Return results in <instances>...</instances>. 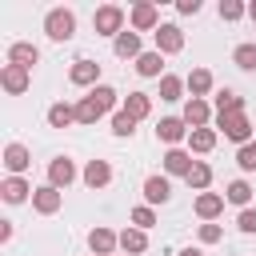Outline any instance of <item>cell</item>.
Returning a JSON list of instances; mask_svg holds the SVG:
<instances>
[{
  "label": "cell",
  "mask_w": 256,
  "mask_h": 256,
  "mask_svg": "<svg viewBox=\"0 0 256 256\" xmlns=\"http://www.w3.org/2000/svg\"><path fill=\"white\" fill-rule=\"evenodd\" d=\"M152 36H156V52H164V56H172V52L184 48V32H180V24H160Z\"/></svg>",
  "instance_id": "7c38bea8"
},
{
  "label": "cell",
  "mask_w": 256,
  "mask_h": 256,
  "mask_svg": "<svg viewBox=\"0 0 256 256\" xmlns=\"http://www.w3.org/2000/svg\"><path fill=\"white\" fill-rule=\"evenodd\" d=\"M80 180H84L92 192H100V188L112 184V164H108V160H88L84 172H80Z\"/></svg>",
  "instance_id": "8fae6325"
},
{
  "label": "cell",
  "mask_w": 256,
  "mask_h": 256,
  "mask_svg": "<svg viewBox=\"0 0 256 256\" xmlns=\"http://www.w3.org/2000/svg\"><path fill=\"white\" fill-rule=\"evenodd\" d=\"M60 204H64V192H60V188H52V184H40V188L32 192V208H36L40 216H56V212H60Z\"/></svg>",
  "instance_id": "30bf717a"
},
{
  "label": "cell",
  "mask_w": 256,
  "mask_h": 256,
  "mask_svg": "<svg viewBox=\"0 0 256 256\" xmlns=\"http://www.w3.org/2000/svg\"><path fill=\"white\" fill-rule=\"evenodd\" d=\"M184 184H188V188H192L196 196H200V192H208V184H212V164L196 160V164H192V172L184 176Z\"/></svg>",
  "instance_id": "4316f807"
},
{
  "label": "cell",
  "mask_w": 256,
  "mask_h": 256,
  "mask_svg": "<svg viewBox=\"0 0 256 256\" xmlns=\"http://www.w3.org/2000/svg\"><path fill=\"white\" fill-rule=\"evenodd\" d=\"M200 8H204L200 0H176V12H180V16H196Z\"/></svg>",
  "instance_id": "ab89813d"
},
{
  "label": "cell",
  "mask_w": 256,
  "mask_h": 256,
  "mask_svg": "<svg viewBox=\"0 0 256 256\" xmlns=\"http://www.w3.org/2000/svg\"><path fill=\"white\" fill-rule=\"evenodd\" d=\"M220 240H224L220 224H200V244H220Z\"/></svg>",
  "instance_id": "74e56055"
},
{
  "label": "cell",
  "mask_w": 256,
  "mask_h": 256,
  "mask_svg": "<svg viewBox=\"0 0 256 256\" xmlns=\"http://www.w3.org/2000/svg\"><path fill=\"white\" fill-rule=\"evenodd\" d=\"M112 52H116L120 60H140V56H144V48H140V32L124 28V32L112 40Z\"/></svg>",
  "instance_id": "e0dca14e"
},
{
  "label": "cell",
  "mask_w": 256,
  "mask_h": 256,
  "mask_svg": "<svg viewBox=\"0 0 256 256\" xmlns=\"http://www.w3.org/2000/svg\"><path fill=\"white\" fill-rule=\"evenodd\" d=\"M144 248H148V232H144V228H132V224H128V228L120 232V252H128V256H140Z\"/></svg>",
  "instance_id": "d4e9b609"
},
{
  "label": "cell",
  "mask_w": 256,
  "mask_h": 256,
  "mask_svg": "<svg viewBox=\"0 0 256 256\" xmlns=\"http://www.w3.org/2000/svg\"><path fill=\"white\" fill-rule=\"evenodd\" d=\"M136 124H140V120H132L124 108H120V112H112V136H120V140H132Z\"/></svg>",
  "instance_id": "836d02e7"
},
{
  "label": "cell",
  "mask_w": 256,
  "mask_h": 256,
  "mask_svg": "<svg viewBox=\"0 0 256 256\" xmlns=\"http://www.w3.org/2000/svg\"><path fill=\"white\" fill-rule=\"evenodd\" d=\"M188 124H184V116H164L160 124H156V140L160 144H168V148H180L184 140H188Z\"/></svg>",
  "instance_id": "5b68a950"
},
{
  "label": "cell",
  "mask_w": 256,
  "mask_h": 256,
  "mask_svg": "<svg viewBox=\"0 0 256 256\" xmlns=\"http://www.w3.org/2000/svg\"><path fill=\"white\" fill-rule=\"evenodd\" d=\"M88 96H92V100H96V104H100V112H112V108H116V104H120V92H116V88H112V84H96V88H92V92H88Z\"/></svg>",
  "instance_id": "1f68e13d"
},
{
  "label": "cell",
  "mask_w": 256,
  "mask_h": 256,
  "mask_svg": "<svg viewBox=\"0 0 256 256\" xmlns=\"http://www.w3.org/2000/svg\"><path fill=\"white\" fill-rule=\"evenodd\" d=\"M76 176H80V172H76V160H72V156H52V160H48V184H52V188L64 192Z\"/></svg>",
  "instance_id": "9c48e42d"
},
{
  "label": "cell",
  "mask_w": 256,
  "mask_h": 256,
  "mask_svg": "<svg viewBox=\"0 0 256 256\" xmlns=\"http://www.w3.org/2000/svg\"><path fill=\"white\" fill-rule=\"evenodd\" d=\"M184 84H188V92H192L196 100H208V92L216 88V80H212V72H208V68H192V72L184 76Z\"/></svg>",
  "instance_id": "44dd1931"
},
{
  "label": "cell",
  "mask_w": 256,
  "mask_h": 256,
  "mask_svg": "<svg viewBox=\"0 0 256 256\" xmlns=\"http://www.w3.org/2000/svg\"><path fill=\"white\" fill-rule=\"evenodd\" d=\"M216 132H224L236 148H244V144H252L256 140V132H252V120L244 116V112H228V116H216Z\"/></svg>",
  "instance_id": "7a4b0ae2"
},
{
  "label": "cell",
  "mask_w": 256,
  "mask_h": 256,
  "mask_svg": "<svg viewBox=\"0 0 256 256\" xmlns=\"http://www.w3.org/2000/svg\"><path fill=\"white\" fill-rule=\"evenodd\" d=\"M220 20H240V16H248V4H240V0H220Z\"/></svg>",
  "instance_id": "8d00e7d4"
},
{
  "label": "cell",
  "mask_w": 256,
  "mask_h": 256,
  "mask_svg": "<svg viewBox=\"0 0 256 256\" xmlns=\"http://www.w3.org/2000/svg\"><path fill=\"white\" fill-rule=\"evenodd\" d=\"M44 36L56 40V44H68L76 36V12L72 8H48L44 16Z\"/></svg>",
  "instance_id": "6da1fadb"
},
{
  "label": "cell",
  "mask_w": 256,
  "mask_h": 256,
  "mask_svg": "<svg viewBox=\"0 0 256 256\" xmlns=\"http://www.w3.org/2000/svg\"><path fill=\"white\" fill-rule=\"evenodd\" d=\"M160 160H164V176H188V172H192V164H196L188 148H168Z\"/></svg>",
  "instance_id": "5bb4252c"
},
{
  "label": "cell",
  "mask_w": 256,
  "mask_h": 256,
  "mask_svg": "<svg viewBox=\"0 0 256 256\" xmlns=\"http://www.w3.org/2000/svg\"><path fill=\"white\" fill-rule=\"evenodd\" d=\"M176 256H204V252H200V248H180Z\"/></svg>",
  "instance_id": "b9f144b4"
},
{
  "label": "cell",
  "mask_w": 256,
  "mask_h": 256,
  "mask_svg": "<svg viewBox=\"0 0 256 256\" xmlns=\"http://www.w3.org/2000/svg\"><path fill=\"white\" fill-rule=\"evenodd\" d=\"M116 248H120V232H112L104 224L88 228V252L92 256H116Z\"/></svg>",
  "instance_id": "8992f818"
},
{
  "label": "cell",
  "mask_w": 256,
  "mask_h": 256,
  "mask_svg": "<svg viewBox=\"0 0 256 256\" xmlns=\"http://www.w3.org/2000/svg\"><path fill=\"white\" fill-rule=\"evenodd\" d=\"M212 104H216V116H228V112H244V96H240L236 88H220Z\"/></svg>",
  "instance_id": "484cf974"
},
{
  "label": "cell",
  "mask_w": 256,
  "mask_h": 256,
  "mask_svg": "<svg viewBox=\"0 0 256 256\" xmlns=\"http://www.w3.org/2000/svg\"><path fill=\"white\" fill-rule=\"evenodd\" d=\"M136 72L144 76V80H164L168 72H164V52H144L140 60H136Z\"/></svg>",
  "instance_id": "603a6c76"
},
{
  "label": "cell",
  "mask_w": 256,
  "mask_h": 256,
  "mask_svg": "<svg viewBox=\"0 0 256 256\" xmlns=\"http://www.w3.org/2000/svg\"><path fill=\"white\" fill-rule=\"evenodd\" d=\"M128 220H132V228H144V232H148V228L156 224V208H152V204H140V208H132Z\"/></svg>",
  "instance_id": "e575fe53"
},
{
  "label": "cell",
  "mask_w": 256,
  "mask_h": 256,
  "mask_svg": "<svg viewBox=\"0 0 256 256\" xmlns=\"http://www.w3.org/2000/svg\"><path fill=\"white\" fill-rule=\"evenodd\" d=\"M120 108H124L132 120H148V116H152V96H148V92H128Z\"/></svg>",
  "instance_id": "cb8c5ba5"
},
{
  "label": "cell",
  "mask_w": 256,
  "mask_h": 256,
  "mask_svg": "<svg viewBox=\"0 0 256 256\" xmlns=\"http://www.w3.org/2000/svg\"><path fill=\"white\" fill-rule=\"evenodd\" d=\"M68 80L76 84V88H96L100 84V64L96 60H88V56H80V60H72V68H68Z\"/></svg>",
  "instance_id": "52a82bcc"
},
{
  "label": "cell",
  "mask_w": 256,
  "mask_h": 256,
  "mask_svg": "<svg viewBox=\"0 0 256 256\" xmlns=\"http://www.w3.org/2000/svg\"><path fill=\"white\" fill-rule=\"evenodd\" d=\"M124 20H128V12L120 4H100L96 16H92V28H96V36H112L116 40L124 32Z\"/></svg>",
  "instance_id": "3957f363"
},
{
  "label": "cell",
  "mask_w": 256,
  "mask_h": 256,
  "mask_svg": "<svg viewBox=\"0 0 256 256\" xmlns=\"http://www.w3.org/2000/svg\"><path fill=\"white\" fill-rule=\"evenodd\" d=\"M68 124H76V104L56 100V104L48 108V128H68Z\"/></svg>",
  "instance_id": "83f0119b"
},
{
  "label": "cell",
  "mask_w": 256,
  "mask_h": 256,
  "mask_svg": "<svg viewBox=\"0 0 256 256\" xmlns=\"http://www.w3.org/2000/svg\"><path fill=\"white\" fill-rule=\"evenodd\" d=\"M104 112H100V104L92 100V96H80L76 100V124H96Z\"/></svg>",
  "instance_id": "d6a6232c"
},
{
  "label": "cell",
  "mask_w": 256,
  "mask_h": 256,
  "mask_svg": "<svg viewBox=\"0 0 256 256\" xmlns=\"http://www.w3.org/2000/svg\"><path fill=\"white\" fill-rule=\"evenodd\" d=\"M8 64H20V68H28V72H32V68L40 64V48H36V44H28V40H16V44L8 48Z\"/></svg>",
  "instance_id": "ffe728a7"
},
{
  "label": "cell",
  "mask_w": 256,
  "mask_h": 256,
  "mask_svg": "<svg viewBox=\"0 0 256 256\" xmlns=\"http://www.w3.org/2000/svg\"><path fill=\"white\" fill-rule=\"evenodd\" d=\"M180 116H184V124H188V128H208V120H212V104H208V100H196V96H188Z\"/></svg>",
  "instance_id": "4fadbf2b"
},
{
  "label": "cell",
  "mask_w": 256,
  "mask_h": 256,
  "mask_svg": "<svg viewBox=\"0 0 256 256\" xmlns=\"http://www.w3.org/2000/svg\"><path fill=\"white\" fill-rule=\"evenodd\" d=\"M236 168L240 172H256V140L244 144V148H236Z\"/></svg>",
  "instance_id": "d590c367"
},
{
  "label": "cell",
  "mask_w": 256,
  "mask_h": 256,
  "mask_svg": "<svg viewBox=\"0 0 256 256\" xmlns=\"http://www.w3.org/2000/svg\"><path fill=\"white\" fill-rule=\"evenodd\" d=\"M184 88H188V84H184L180 76H172V72H168V76L160 80V100H168V104H176V100H184Z\"/></svg>",
  "instance_id": "4dcf8cb0"
},
{
  "label": "cell",
  "mask_w": 256,
  "mask_h": 256,
  "mask_svg": "<svg viewBox=\"0 0 256 256\" xmlns=\"http://www.w3.org/2000/svg\"><path fill=\"white\" fill-rule=\"evenodd\" d=\"M236 228L252 236V232H256V208H240V216H236Z\"/></svg>",
  "instance_id": "f35d334b"
},
{
  "label": "cell",
  "mask_w": 256,
  "mask_h": 256,
  "mask_svg": "<svg viewBox=\"0 0 256 256\" xmlns=\"http://www.w3.org/2000/svg\"><path fill=\"white\" fill-rule=\"evenodd\" d=\"M224 204H228L224 192H200V196H196V216H200L204 224H216V216L224 212Z\"/></svg>",
  "instance_id": "2e32d148"
},
{
  "label": "cell",
  "mask_w": 256,
  "mask_h": 256,
  "mask_svg": "<svg viewBox=\"0 0 256 256\" xmlns=\"http://www.w3.org/2000/svg\"><path fill=\"white\" fill-rule=\"evenodd\" d=\"M12 240V220H0V244Z\"/></svg>",
  "instance_id": "60d3db41"
},
{
  "label": "cell",
  "mask_w": 256,
  "mask_h": 256,
  "mask_svg": "<svg viewBox=\"0 0 256 256\" xmlns=\"http://www.w3.org/2000/svg\"><path fill=\"white\" fill-rule=\"evenodd\" d=\"M4 168H8V176H24L32 168V152L24 144H8L4 148Z\"/></svg>",
  "instance_id": "ac0fdd59"
},
{
  "label": "cell",
  "mask_w": 256,
  "mask_h": 256,
  "mask_svg": "<svg viewBox=\"0 0 256 256\" xmlns=\"http://www.w3.org/2000/svg\"><path fill=\"white\" fill-rule=\"evenodd\" d=\"M248 16H252V20H256V0H252V4H248Z\"/></svg>",
  "instance_id": "7bdbcfd3"
},
{
  "label": "cell",
  "mask_w": 256,
  "mask_h": 256,
  "mask_svg": "<svg viewBox=\"0 0 256 256\" xmlns=\"http://www.w3.org/2000/svg\"><path fill=\"white\" fill-rule=\"evenodd\" d=\"M224 200L236 204V208H252V184H248V180H232V184L224 188Z\"/></svg>",
  "instance_id": "f1b7e54d"
},
{
  "label": "cell",
  "mask_w": 256,
  "mask_h": 256,
  "mask_svg": "<svg viewBox=\"0 0 256 256\" xmlns=\"http://www.w3.org/2000/svg\"><path fill=\"white\" fill-rule=\"evenodd\" d=\"M28 84H32V72H28V68H20V64H4V68H0V88H4L8 96H24Z\"/></svg>",
  "instance_id": "ba28073f"
},
{
  "label": "cell",
  "mask_w": 256,
  "mask_h": 256,
  "mask_svg": "<svg viewBox=\"0 0 256 256\" xmlns=\"http://www.w3.org/2000/svg\"><path fill=\"white\" fill-rule=\"evenodd\" d=\"M216 136H220L216 128H192V132H188V152H192V156H208V152L216 148Z\"/></svg>",
  "instance_id": "7402d4cb"
},
{
  "label": "cell",
  "mask_w": 256,
  "mask_h": 256,
  "mask_svg": "<svg viewBox=\"0 0 256 256\" xmlns=\"http://www.w3.org/2000/svg\"><path fill=\"white\" fill-rule=\"evenodd\" d=\"M32 192H36V188H32L24 176H4V180H0V196H4V204H24Z\"/></svg>",
  "instance_id": "9a60e30c"
},
{
  "label": "cell",
  "mask_w": 256,
  "mask_h": 256,
  "mask_svg": "<svg viewBox=\"0 0 256 256\" xmlns=\"http://www.w3.org/2000/svg\"><path fill=\"white\" fill-rule=\"evenodd\" d=\"M232 64H236L240 72H256V40H244V44H236V52H232Z\"/></svg>",
  "instance_id": "f546056e"
},
{
  "label": "cell",
  "mask_w": 256,
  "mask_h": 256,
  "mask_svg": "<svg viewBox=\"0 0 256 256\" xmlns=\"http://www.w3.org/2000/svg\"><path fill=\"white\" fill-rule=\"evenodd\" d=\"M128 28H132V32H156V28H160V8L148 4V0L132 4V8H128Z\"/></svg>",
  "instance_id": "277c9868"
},
{
  "label": "cell",
  "mask_w": 256,
  "mask_h": 256,
  "mask_svg": "<svg viewBox=\"0 0 256 256\" xmlns=\"http://www.w3.org/2000/svg\"><path fill=\"white\" fill-rule=\"evenodd\" d=\"M168 200H172V184H168V176H160V172L148 176V180H144V204L156 208V204H168Z\"/></svg>",
  "instance_id": "d6986e66"
}]
</instances>
